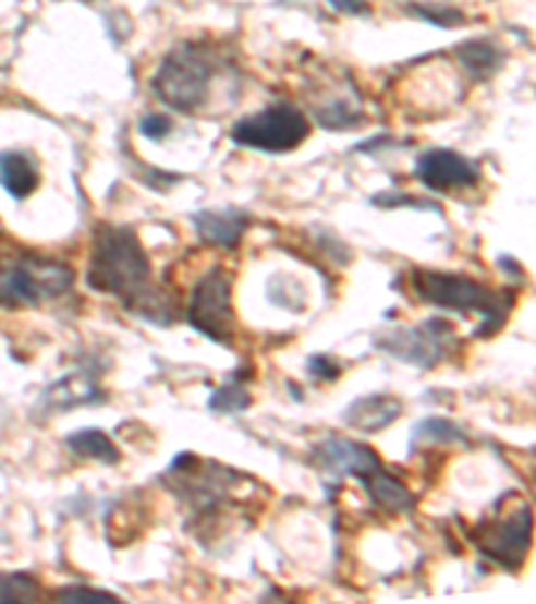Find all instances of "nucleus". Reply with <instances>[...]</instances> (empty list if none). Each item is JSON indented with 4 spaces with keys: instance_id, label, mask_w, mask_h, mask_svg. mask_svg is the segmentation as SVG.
<instances>
[{
    "instance_id": "f257e3e1",
    "label": "nucleus",
    "mask_w": 536,
    "mask_h": 604,
    "mask_svg": "<svg viewBox=\"0 0 536 604\" xmlns=\"http://www.w3.org/2000/svg\"><path fill=\"white\" fill-rule=\"evenodd\" d=\"M150 261L130 226L100 224L95 229L86 282L92 290L115 295L132 315L154 325H172L180 317L174 295L150 282Z\"/></svg>"
},
{
    "instance_id": "f03ea898",
    "label": "nucleus",
    "mask_w": 536,
    "mask_h": 604,
    "mask_svg": "<svg viewBox=\"0 0 536 604\" xmlns=\"http://www.w3.org/2000/svg\"><path fill=\"white\" fill-rule=\"evenodd\" d=\"M411 288L424 304L480 317V328L475 330L477 339H491L494 334H499L515 306V293L510 290L488 288L467 275H451V271L413 269Z\"/></svg>"
},
{
    "instance_id": "7ed1b4c3",
    "label": "nucleus",
    "mask_w": 536,
    "mask_h": 604,
    "mask_svg": "<svg viewBox=\"0 0 536 604\" xmlns=\"http://www.w3.org/2000/svg\"><path fill=\"white\" fill-rule=\"evenodd\" d=\"M73 269L54 258L0 240V306H38L73 288Z\"/></svg>"
},
{
    "instance_id": "20e7f679",
    "label": "nucleus",
    "mask_w": 536,
    "mask_h": 604,
    "mask_svg": "<svg viewBox=\"0 0 536 604\" xmlns=\"http://www.w3.org/2000/svg\"><path fill=\"white\" fill-rule=\"evenodd\" d=\"M218 71L220 60L212 49L204 44H180L161 60L150 89L178 113H194L207 102L209 86Z\"/></svg>"
},
{
    "instance_id": "39448f33",
    "label": "nucleus",
    "mask_w": 536,
    "mask_h": 604,
    "mask_svg": "<svg viewBox=\"0 0 536 604\" xmlns=\"http://www.w3.org/2000/svg\"><path fill=\"white\" fill-rule=\"evenodd\" d=\"M532 505L517 497L512 508H504V514L480 521L470 532V540L477 545L483 559L494 561L507 572H517L532 551Z\"/></svg>"
},
{
    "instance_id": "423d86ee",
    "label": "nucleus",
    "mask_w": 536,
    "mask_h": 604,
    "mask_svg": "<svg viewBox=\"0 0 536 604\" xmlns=\"http://www.w3.org/2000/svg\"><path fill=\"white\" fill-rule=\"evenodd\" d=\"M312 124L301 108L290 102L266 106L253 116H244L231 130V141L242 148L264 150V154H288L306 143Z\"/></svg>"
},
{
    "instance_id": "0eeeda50",
    "label": "nucleus",
    "mask_w": 536,
    "mask_h": 604,
    "mask_svg": "<svg viewBox=\"0 0 536 604\" xmlns=\"http://www.w3.org/2000/svg\"><path fill=\"white\" fill-rule=\"evenodd\" d=\"M185 321L215 345L231 347L236 334V312L231 304V271H226V266H212L196 282Z\"/></svg>"
},
{
    "instance_id": "6e6552de",
    "label": "nucleus",
    "mask_w": 536,
    "mask_h": 604,
    "mask_svg": "<svg viewBox=\"0 0 536 604\" xmlns=\"http://www.w3.org/2000/svg\"><path fill=\"white\" fill-rule=\"evenodd\" d=\"M456 345V334H453V325L440 317L433 321H424L422 325H411V328H387L378 330L373 336V347L394 360L407 365H416V369H435L440 360L448 358V352Z\"/></svg>"
},
{
    "instance_id": "1a4fd4ad",
    "label": "nucleus",
    "mask_w": 536,
    "mask_h": 604,
    "mask_svg": "<svg viewBox=\"0 0 536 604\" xmlns=\"http://www.w3.org/2000/svg\"><path fill=\"white\" fill-rule=\"evenodd\" d=\"M312 462L322 473L336 475V479L338 475H352L357 481L368 479L370 473L381 468V460L368 444H360V440L352 438H336V435L314 446Z\"/></svg>"
},
{
    "instance_id": "9d476101",
    "label": "nucleus",
    "mask_w": 536,
    "mask_h": 604,
    "mask_svg": "<svg viewBox=\"0 0 536 604\" xmlns=\"http://www.w3.org/2000/svg\"><path fill=\"white\" fill-rule=\"evenodd\" d=\"M416 180L427 185L429 191H451L470 189L480 180V170L467 156L456 154L451 148L424 150L416 159Z\"/></svg>"
},
{
    "instance_id": "9b49d317",
    "label": "nucleus",
    "mask_w": 536,
    "mask_h": 604,
    "mask_svg": "<svg viewBox=\"0 0 536 604\" xmlns=\"http://www.w3.org/2000/svg\"><path fill=\"white\" fill-rule=\"evenodd\" d=\"M196 226V234L202 242L223 250H234L242 242L244 231L249 226V213L236 210V207H223V210H202L191 215Z\"/></svg>"
},
{
    "instance_id": "f8f14e48",
    "label": "nucleus",
    "mask_w": 536,
    "mask_h": 604,
    "mask_svg": "<svg viewBox=\"0 0 536 604\" xmlns=\"http://www.w3.org/2000/svg\"><path fill=\"white\" fill-rule=\"evenodd\" d=\"M402 403L392 395H363L343 409V425L360 433H381L400 420Z\"/></svg>"
},
{
    "instance_id": "ddd939ff",
    "label": "nucleus",
    "mask_w": 536,
    "mask_h": 604,
    "mask_svg": "<svg viewBox=\"0 0 536 604\" xmlns=\"http://www.w3.org/2000/svg\"><path fill=\"white\" fill-rule=\"evenodd\" d=\"M95 400H100V382L95 379V374L92 371H73V374L54 382L44 392L40 403L49 411H70L75 406L95 403Z\"/></svg>"
},
{
    "instance_id": "4468645a",
    "label": "nucleus",
    "mask_w": 536,
    "mask_h": 604,
    "mask_svg": "<svg viewBox=\"0 0 536 604\" xmlns=\"http://www.w3.org/2000/svg\"><path fill=\"white\" fill-rule=\"evenodd\" d=\"M40 183L38 159L27 150H3L0 154V185L14 200H27Z\"/></svg>"
},
{
    "instance_id": "2eb2a0df",
    "label": "nucleus",
    "mask_w": 536,
    "mask_h": 604,
    "mask_svg": "<svg viewBox=\"0 0 536 604\" xmlns=\"http://www.w3.org/2000/svg\"><path fill=\"white\" fill-rule=\"evenodd\" d=\"M360 484L365 486L373 503L381 510H387V514H405V510H411L416 505V495L402 484L398 475L387 473L383 468H378L376 473H370Z\"/></svg>"
},
{
    "instance_id": "dca6fc26",
    "label": "nucleus",
    "mask_w": 536,
    "mask_h": 604,
    "mask_svg": "<svg viewBox=\"0 0 536 604\" xmlns=\"http://www.w3.org/2000/svg\"><path fill=\"white\" fill-rule=\"evenodd\" d=\"M456 57L459 62H462L464 71H467L475 81H488L491 75H497L504 62L502 49H499L494 40H486V38L464 40L462 46H456Z\"/></svg>"
},
{
    "instance_id": "f3484780",
    "label": "nucleus",
    "mask_w": 536,
    "mask_h": 604,
    "mask_svg": "<svg viewBox=\"0 0 536 604\" xmlns=\"http://www.w3.org/2000/svg\"><path fill=\"white\" fill-rule=\"evenodd\" d=\"M65 444L75 457H81V460H92L102 464H115L121 460L119 446L110 440V435H105L102 430L97 427L75 430V433L68 435Z\"/></svg>"
},
{
    "instance_id": "a211bd4d",
    "label": "nucleus",
    "mask_w": 536,
    "mask_h": 604,
    "mask_svg": "<svg viewBox=\"0 0 536 604\" xmlns=\"http://www.w3.org/2000/svg\"><path fill=\"white\" fill-rule=\"evenodd\" d=\"M413 440H429V444H467V435H464L462 425L451 420H442V416H427V420L418 422L413 427Z\"/></svg>"
},
{
    "instance_id": "6ab92c4d",
    "label": "nucleus",
    "mask_w": 536,
    "mask_h": 604,
    "mask_svg": "<svg viewBox=\"0 0 536 604\" xmlns=\"http://www.w3.org/2000/svg\"><path fill=\"white\" fill-rule=\"evenodd\" d=\"M249 406H253V395L239 382H226L209 395V411H215V414H239V411H247Z\"/></svg>"
},
{
    "instance_id": "aec40b11",
    "label": "nucleus",
    "mask_w": 536,
    "mask_h": 604,
    "mask_svg": "<svg viewBox=\"0 0 536 604\" xmlns=\"http://www.w3.org/2000/svg\"><path fill=\"white\" fill-rule=\"evenodd\" d=\"M35 596H38V583H35L33 575L0 572V604L31 602Z\"/></svg>"
},
{
    "instance_id": "412c9836",
    "label": "nucleus",
    "mask_w": 536,
    "mask_h": 604,
    "mask_svg": "<svg viewBox=\"0 0 536 604\" xmlns=\"http://www.w3.org/2000/svg\"><path fill=\"white\" fill-rule=\"evenodd\" d=\"M54 600L57 602H78V604H113V602H121L119 596L110 594V591L86 589V585H65V589H57Z\"/></svg>"
},
{
    "instance_id": "4be33fe9",
    "label": "nucleus",
    "mask_w": 536,
    "mask_h": 604,
    "mask_svg": "<svg viewBox=\"0 0 536 604\" xmlns=\"http://www.w3.org/2000/svg\"><path fill=\"white\" fill-rule=\"evenodd\" d=\"M413 16H422L424 22L437 27H456L464 22V14L456 9H440V5H411Z\"/></svg>"
},
{
    "instance_id": "5701e85b",
    "label": "nucleus",
    "mask_w": 536,
    "mask_h": 604,
    "mask_svg": "<svg viewBox=\"0 0 536 604\" xmlns=\"http://www.w3.org/2000/svg\"><path fill=\"white\" fill-rule=\"evenodd\" d=\"M306 371L317 382H336L343 374V365L330 355H312L306 360Z\"/></svg>"
},
{
    "instance_id": "b1692460",
    "label": "nucleus",
    "mask_w": 536,
    "mask_h": 604,
    "mask_svg": "<svg viewBox=\"0 0 536 604\" xmlns=\"http://www.w3.org/2000/svg\"><path fill=\"white\" fill-rule=\"evenodd\" d=\"M137 126H139V135L148 137V141H165L169 132H172V121L161 113H145Z\"/></svg>"
},
{
    "instance_id": "393cba45",
    "label": "nucleus",
    "mask_w": 536,
    "mask_h": 604,
    "mask_svg": "<svg viewBox=\"0 0 536 604\" xmlns=\"http://www.w3.org/2000/svg\"><path fill=\"white\" fill-rule=\"evenodd\" d=\"M373 205L378 207H418V210H437L433 202H422V200H407L402 191H383V194L373 196Z\"/></svg>"
},
{
    "instance_id": "a878e982",
    "label": "nucleus",
    "mask_w": 536,
    "mask_h": 604,
    "mask_svg": "<svg viewBox=\"0 0 536 604\" xmlns=\"http://www.w3.org/2000/svg\"><path fill=\"white\" fill-rule=\"evenodd\" d=\"M336 11L341 14H352V16H363L370 11V0H328Z\"/></svg>"
}]
</instances>
